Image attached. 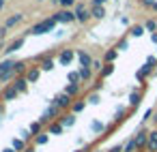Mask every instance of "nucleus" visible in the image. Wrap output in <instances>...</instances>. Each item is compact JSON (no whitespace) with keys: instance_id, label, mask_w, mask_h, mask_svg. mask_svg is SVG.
<instances>
[{"instance_id":"nucleus-25","label":"nucleus","mask_w":157,"mask_h":152,"mask_svg":"<svg viewBox=\"0 0 157 152\" xmlns=\"http://www.w3.org/2000/svg\"><path fill=\"white\" fill-rule=\"evenodd\" d=\"M142 32H144V30H142V26H136V28L131 30V34H133V37H140Z\"/></svg>"},{"instance_id":"nucleus-40","label":"nucleus","mask_w":157,"mask_h":152,"mask_svg":"<svg viewBox=\"0 0 157 152\" xmlns=\"http://www.w3.org/2000/svg\"><path fill=\"white\" fill-rule=\"evenodd\" d=\"M26 152H35V150H26Z\"/></svg>"},{"instance_id":"nucleus-21","label":"nucleus","mask_w":157,"mask_h":152,"mask_svg":"<svg viewBox=\"0 0 157 152\" xmlns=\"http://www.w3.org/2000/svg\"><path fill=\"white\" fill-rule=\"evenodd\" d=\"M15 84H17V86H15V88H17V92H24V90H26V79H17Z\"/></svg>"},{"instance_id":"nucleus-35","label":"nucleus","mask_w":157,"mask_h":152,"mask_svg":"<svg viewBox=\"0 0 157 152\" xmlns=\"http://www.w3.org/2000/svg\"><path fill=\"white\" fill-rule=\"evenodd\" d=\"M131 105H138V94H131Z\"/></svg>"},{"instance_id":"nucleus-7","label":"nucleus","mask_w":157,"mask_h":152,"mask_svg":"<svg viewBox=\"0 0 157 152\" xmlns=\"http://www.w3.org/2000/svg\"><path fill=\"white\" fill-rule=\"evenodd\" d=\"M78 58H80V64H82V67H90V64H93V60H90V56H88L86 52H80Z\"/></svg>"},{"instance_id":"nucleus-38","label":"nucleus","mask_w":157,"mask_h":152,"mask_svg":"<svg viewBox=\"0 0 157 152\" xmlns=\"http://www.w3.org/2000/svg\"><path fill=\"white\" fill-rule=\"evenodd\" d=\"M2 5H5V0H0V9H2Z\"/></svg>"},{"instance_id":"nucleus-16","label":"nucleus","mask_w":157,"mask_h":152,"mask_svg":"<svg viewBox=\"0 0 157 152\" xmlns=\"http://www.w3.org/2000/svg\"><path fill=\"white\" fill-rule=\"evenodd\" d=\"M73 122H75V118H73V116H67V118H60V124H63V126H73Z\"/></svg>"},{"instance_id":"nucleus-22","label":"nucleus","mask_w":157,"mask_h":152,"mask_svg":"<svg viewBox=\"0 0 157 152\" xmlns=\"http://www.w3.org/2000/svg\"><path fill=\"white\" fill-rule=\"evenodd\" d=\"M41 131V122H33L30 124V133H39Z\"/></svg>"},{"instance_id":"nucleus-37","label":"nucleus","mask_w":157,"mask_h":152,"mask_svg":"<svg viewBox=\"0 0 157 152\" xmlns=\"http://www.w3.org/2000/svg\"><path fill=\"white\" fill-rule=\"evenodd\" d=\"M5 152H15V148H7V150H5Z\"/></svg>"},{"instance_id":"nucleus-24","label":"nucleus","mask_w":157,"mask_h":152,"mask_svg":"<svg viewBox=\"0 0 157 152\" xmlns=\"http://www.w3.org/2000/svg\"><path fill=\"white\" fill-rule=\"evenodd\" d=\"M58 2H60V5H63L65 9H69V7H71V5L75 2V0H58Z\"/></svg>"},{"instance_id":"nucleus-20","label":"nucleus","mask_w":157,"mask_h":152,"mask_svg":"<svg viewBox=\"0 0 157 152\" xmlns=\"http://www.w3.org/2000/svg\"><path fill=\"white\" fill-rule=\"evenodd\" d=\"M41 69H43V71H52V69H54V62H52V60H43Z\"/></svg>"},{"instance_id":"nucleus-9","label":"nucleus","mask_w":157,"mask_h":152,"mask_svg":"<svg viewBox=\"0 0 157 152\" xmlns=\"http://www.w3.org/2000/svg\"><path fill=\"white\" fill-rule=\"evenodd\" d=\"M20 22H22V15H20V13H15L13 17H9V20H7L5 28H11V26H15V24H20Z\"/></svg>"},{"instance_id":"nucleus-5","label":"nucleus","mask_w":157,"mask_h":152,"mask_svg":"<svg viewBox=\"0 0 157 152\" xmlns=\"http://www.w3.org/2000/svg\"><path fill=\"white\" fill-rule=\"evenodd\" d=\"M58 109H60L58 105H52V107H48V109L43 111V116H41V120H39V122H48V120H52V118L56 116V111H58Z\"/></svg>"},{"instance_id":"nucleus-26","label":"nucleus","mask_w":157,"mask_h":152,"mask_svg":"<svg viewBox=\"0 0 157 152\" xmlns=\"http://www.w3.org/2000/svg\"><path fill=\"white\" fill-rule=\"evenodd\" d=\"M116 58V49H110L108 54H105V60H114Z\"/></svg>"},{"instance_id":"nucleus-1","label":"nucleus","mask_w":157,"mask_h":152,"mask_svg":"<svg viewBox=\"0 0 157 152\" xmlns=\"http://www.w3.org/2000/svg\"><path fill=\"white\" fill-rule=\"evenodd\" d=\"M56 22H58V20H56V15H54V17H50V20L41 22V24H35L28 32H30V34H45V32H52L54 26H56Z\"/></svg>"},{"instance_id":"nucleus-28","label":"nucleus","mask_w":157,"mask_h":152,"mask_svg":"<svg viewBox=\"0 0 157 152\" xmlns=\"http://www.w3.org/2000/svg\"><path fill=\"white\" fill-rule=\"evenodd\" d=\"M82 109H84V101H80V103L73 105V111H82Z\"/></svg>"},{"instance_id":"nucleus-18","label":"nucleus","mask_w":157,"mask_h":152,"mask_svg":"<svg viewBox=\"0 0 157 152\" xmlns=\"http://www.w3.org/2000/svg\"><path fill=\"white\" fill-rule=\"evenodd\" d=\"M144 141H146V133H140V135L136 137V146L140 148V146H144Z\"/></svg>"},{"instance_id":"nucleus-12","label":"nucleus","mask_w":157,"mask_h":152,"mask_svg":"<svg viewBox=\"0 0 157 152\" xmlns=\"http://www.w3.org/2000/svg\"><path fill=\"white\" fill-rule=\"evenodd\" d=\"M148 150H157V133H151V137H148Z\"/></svg>"},{"instance_id":"nucleus-6","label":"nucleus","mask_w":157,"mask_h":152,"mask_svg":"<svg viewBox=\"0 0 157 152\" xmlns=\"http://www.w3.org/2000/svg\"><path fill=\"white\" fill-rule=\"evenodd\" d=\"M88 17H90L88 11L84 9V5H80V7L75 9V20H80V22H88Z\"/></svg>"},{"instance_id":"nucleus-41","label":"nucleus","mask_w":157,"mask_h":152,"mask_svg":"<svg viewBox=\"0 0 157 152\" xmlns=\"http://www.w3.org/2000/svg\"><path fill=\"white\" fill-rule=\"evenodd\" d=\"M75 152H82V150H75Z\"/></svg>"},{"instance_id":"nucleus-31","label":"nucleus","mask_w":157,"mask_h":152,"mask_svg":"<svg viewBox=\"0 0 157 152\" xmlns=\"http://www.w3.org/2000/svg\"><path fill=\"white\" fill-rule=\"evenodd\" d=\"M133 148H136V139H131V141H129V143H127V148H125V150H127V152H131V150H133Z\"/></svg>"},{"instance_id":"nucleus-30","label":"nucleus","mask_w":157,"mask_h":152,"mask_svg":"<svg viewBox=\"0 0 157 152\" xmlns=\"http://www.w3.org/2000/svg\"><path fill=\"white\" fill-rule=\"evenodd\" d=\"M146 28H148V30H155V28H157V22H153V20L146 22Z\"/></svg>"},{"instance_id":"nucleus-27","label":"nucleus","mask_w":157,"mask_h":152,"mask_svg":"<svg viewBox=\"0 0 157 152\" xmlns=\"http://www.w3.org/2000/svg\"><path fill=\"white\" fill-rule=\"evenodd\" d=\"M13 71H15V73H22V71H24V62H15Z\"/></svg>"},{"instance_id":"nucleus-14","label":"nucleus","mask_w":157,"mask_h":152,"mask_svg":"<svg viewBox=\"0 0 157 152\" xmlns=\"http://www.w3.org/2000/svg\"><path fill=\"white\" fill-rule=\"evenodd\" d=\"M78 90H80V88H78V84H71V86H67V88H65V92H67L69 96H73V94H78Z\"/></svg>"},{"instance_id":"nucleus-36","label":"nucleus","mask_w":157,"mask_h":152,"mask_svg":"<svg viewBox=\"0 0 157 152\" xmlns=\"http://www.w3.org/2000/svg\"><path fill=\"white\" fill-rule=\"evenodd\" d=\"M5 34H7V28H0V39H5Z\"/></svg>"},{"instance_id":"nucleus-4","label":"nucleus","mask_w":157,"mask_h":152,"mask_svg":"<svg viewBox=\"0 0 157 152\" xmlns=\"http://www.w3.org/2000/svg\"><path fill=\"white\" fill-rule=\"evenodd\" d=\"M54 105H58L60 109H63V107H69V105H71V96H69L67 92H63L60 96H56V99H54Z\"/></svg>"},{"instance_id":"nucleus-29","label":"nucleus","mask_w":157,"mask_h":152,"mask_svg":"<svg viewBox=\"0 0 157 152\" xmlns=\"http://www.w3.org/2000/svg\"><path fill=\"white\" fill-rule=\"evenodd\" d=\"M45 141H48V135H39V137H37V143H39V146H43Z\"/></svg>"},{"instance_id":"nucleus-23","label":"nucleus","mask_w":157,"mask_h":152,"mask_svg":"<svg viewBox=\"0 0 157 152\" xmlns=\"http://www.w3.org/2000/svg\"><path fill=\"white\" fill-rule=\"evenodd\" d=\"M60 131H63V124H54V126L50 128V133H52V135H58Z\"/></svg>"},{"instance_id":"nucleus-8","label":"nucleus","mask_w":157,"mask_h":152,"mask_svg":"<svg viewBox=\"0 0 157 152\" xmlns=\"http://www.w3.org/2000/svg\"><path fill=\"white\" fill-rule=\"evenodd\" d=\"M73 56H75V54H73L71 49H67V52H63V54H60V62H63V64H69V62L73 60Z\"/></svg>"},{"instance_id":"nucleus-33","label":"nucleus","mask_w":157,"mask_h":152,"mask_svg":"<svg viewBox=\"0 0 157 152\" xmlns=\"http://www.w3.org/2000/svg\"><path fill=\"white\" fill-rule=\"evenodd\" d=\"M93 5H95V7H103V5H105V0H93Z\"/></svg>"},{"instance_id":"nucleus-19","label":"nucleus","mask_w":157,"mask_h":152,"mask_svg":"<svg viewBox=\"0 0 157 152\" xmlns=\"http://www.w3.org/2000/svg\"><path fill=\"white\" fill-rule=\"evenodd\" d=\"M13 148H15V152L24 150V139H13Z\"/></svg>"},{"instance_id":"nucleus-2","label":"nucleus","mask_w":157,"mask_h":152,"mask_svg":"<svg viewBox=\"0 0 157 152\" xmlns=\"http://www.w3.org/2000/svg\"><path fill=\"white\" fill-rule=\"evenodd\" d=\"M13 67H15V62H13V60L0 62V81H9V79H11V77L15 75Z\"/></svg>"},{"instance_id":"nucleus-15","label":"nucleus","mask_w":157,"mask_h":152,"mask_svg":"<svg viewBox=\"0 0 157 152\" xmlns=\"http://www.w3.org/2000/svg\"><path fill=\"white\" fill-rule=\"evenodd\" d=\"M15 94H17V88H15V86H13V88H9V90H7V92H5V101H11V99H13V96H15Z\"/></svg>"},{"instance_id":"nucleus-34","label":"nucleus","mask_w":157,"mask_h":152,"mask_svg":"<svg viewBox=\"0 0 157 152\" xmlns=\"http://www.w3.org/2000/svg\"><path fill=\"white\" fill-rule=\"evenodd\" d=\"M78 77H80V75H78V73H71V75H69V79H71V81H73V84H75V81H78Z\"/></svg>"},{"instance_id":"nucleus-32","label":"nucleus","mask_w":157,"mask_h":152,"mask_svg":"<svg viewBox=\"0 0 157 152\" xmlns=\"http://www.w3.org/2000/svg\"><path fill=\"white\" fill-rule=\"evenodd\" d=\"M101 128H103L101 122H93V131H101Z\"/></svg>"},{"instance_id":"nucleus-13","label":"nucleus","mask_w":157,"mask_h":152,"mask_svg":"<svg viewBox=\"0 0 157 152\" xmlns=\"http://www.w3.org/2000/svg\"><path fill=\"white\" fill-rule=\"evenodd\" d=\"M103 15H105V9L103 7H93V17H99L101 20Z\"/></svg>"},{"instance_id":"nucleus-42","label":"nucleus","mask_w":157,"mask_h":152,"mask_svg":"<svg viewBox=\"0 0 157 152\" xmlns=\"http://www.w3.org/2000/svg\"><path fill=\"white\" fill-rule=\"evenodd\" d=\"M0 90H2V86H0Z\"/></svg>"},{"instance_id":"nucleus-3","label":"nucleus","mask_w":157,"mask_h":152,"mask_svg":"<svg viewBox=\"0 0 157 152\" xmlns=\"http://www.w3.org/2000/svg\"><path fill=\"white\" fill-rule=\"evenodd\" d=\"M56 20H58V22H65V24H69V22H73V20H75V13H71L69 9H65V11L56 13Z\"/></svg>"},{"instance_id":"nucleus-17","label":"nucleus","mask_w":157,"mask_h":152,"mask_svg":"<svg viewBox=\"0 0 157 152\" xmlns=\"http://www.w3.org/2000/svg\"><path fill=\"white\" fill-rule=\"evenodd\" d=\"M80 77H82V79H90V69H88V67H82V69H80Z\"/></svg>"},{"instance_id":"nucleus-11","label":"nucleus","mask_w":157,"mask_h":152,"mask_svg":"<svg viewBox=\"0 0 157 152\" xmlns=\"http://www.w3.org/2000/svg\"><path fill=\"white\" fill-rule=\"evenodd\" d=\"M22 45H24V39H17V41H15V43H11V45H9V47H7V52H9V54H11V52H15V49H20V47H22Z\"/></svg>"},{"instance_id":"nucleus-39","label":"nucleus","mask_w":157,"mask_h":152,"mask_svg":"<svg viewBox=\"0 0 157 152\" xmlns=\"http://www.w3.org/2000/svg\"><path fill=\"white\" fill-rule=\"evenodd\" d=\"M153 9H155V11H157V2H155V5H153Z\"/></svg>"},{"instance_id":"nucleus-10","label":"nucleus","mask_w":157,"mask_h":152,"mask_svg":"<svg viewBox=\"0 0 157 152\" xmlns=\"http://www.w3.org/2000/svg\"><path fill=\"white\" fill-rule=\"evenodd\" d=\"M39 73H41V69H33V71H28L26 79H28V81H37V79H39Z\"/></svg>"}]
</instances>
